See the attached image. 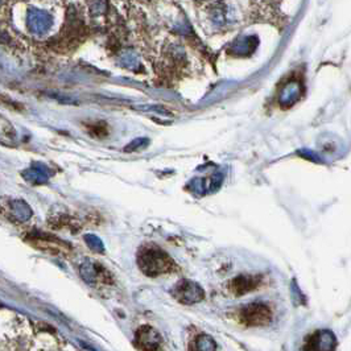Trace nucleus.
<instances>
[{"label": "nucleus", "mask_w": 351, "mask_h": 351, "mask_svg": "<svg viewBox=\"0 0 351 351\" xmlns=\"http://www.w3.org/2000/svg\"><path fill=\"white\" fill-rule=\"evenodd\" d=\"M139 267L147 276H160L174 268V262L169 255L156 246H147L140 249L138 255Z\"/></svg>", "instance_id": "f257e3e1"}, {"label": "nucleus", "mask_w": 351, "mask_h": 351, "mask_svg": "<svg viewBox=\"0 0 351 351\" xmlns=\"http://www.w3.org/2000/svg\"><path fill=\"white\" fill-rule=\"evenodd\" d=\"M239 317L248 326H264L271 322L272 311L267 305L251 304L240 310Z\"/></svg>", "instance_id": "f03ea898"}, {"label": "nucleus", "mask_w": 351, "mask_h": 351, "mask_svg": "<svg viewBox=\"0 0 351 351\" xmlns=\"http://www.w3.org/2000/svg\"><path fill=\"white\" fill-rule=\"evenodd\" d=\"M173 296L182 304H194L203 299V290L196 283L181 280L174 286Z\"/></svg>", "instance_id": "7ed1b4c3"}, {"label": "nucleus", "mask_w": 351, "mask_h": 351, "mask_svg": "<svg viewBox=\"0 0 351 351\" xmlns=\"http://www.w3.org/2000/svg\"><path fill=\"white\" fill-rule=\"evenodd\" d=\"M260 284V277L259 276H247L242 275L228 283V290L234 296H242L247 292L256 289Z\"/></svg>", "instance_id": "20e7f679"}, {"label": "nucleus", "mask_w": 351, "mask_h": 351, "mask_svg": "<svg viewBox=\"0 0 351 351\" xmlns=\"http://www.w3.org/2000/svg\"><path fill=\"white\" fill-rule=\"evenodd\" d=\"M138 342L143 351H159L160 350V338L151 327L140 329L138 334Z\"/></svg>", "instance_id": "39448f33"}, {"label": "nucleus", "mask_w": 351, "mask_h": 351, "mask_svg": "<svg viewBox=\"0 0 351 351\" xmlns=\"http://www.w3.org/2000/svg\"><path fill=\"white\" fill-rule=\"evenodd\" d=\"M310 351H334V337L329 332H320L309 339Z\"/></svg>", "instance_id": "423d86ee"}, {"label": "nucleus", "mask_w": 351, "mask_h": 351, "mask_svg": "<svg viewBox=\"0 0 351 351\" xmlns=\"http://www.w3.org/2000/svg\"><path fill=\"white\" fill-rule=\"evenodd\" d=\"M190 351H216V345L211 338L202 336L193 342Z\"/></svg>", "instance_id": "0eeeda50"}]
</instances>
